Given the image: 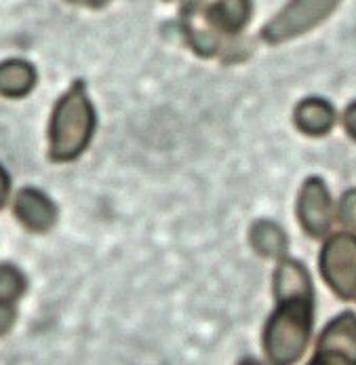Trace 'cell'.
Masks as SVG:
<instances>
[{"mask_svg":"<svg viewBox=\"0 0 356 365\" xmlns=\"http://www.w3.org/2000/svg\"><path fill=\"white\" fill-rule=\"evenodd\" d=\"M95 129V112L83 85H74L55 106L49 129L53 160H72L89 146Z\"/></svg>","mask_w":356,"mask_h":365,"instance_id":"cell-1","label":"cell"},{"mask_svg":"<svg viewBox=\"0 0 356 365\" xmlns=\"http://www.w3.org/2000/svg\"><path fill=\"white\" fill-rule=\"evenodd\" d=\"M312 334V300H285L268 319L263 349L272 364L289 365L302 359Z\"/></svg>","mask_w":356,"mask_h":365,"instance_id":"cell-2","label":"cell"},{"mask_svg":"<svg viewBox=\"0 0 356 365\" xmlns=\"http://www.w3.org/2000/svg\"><path fill=\"white\" fill-rule=\"evenodd\" d=\"M320 274L327 285L344 300L356 296V237L333 235L320 250Z\"/></svg>","mask_w":356,"mask_h":365,"instance_id":"cell-3","label":"cell"},{"mask_svg":"<svg viewBox=\"0 0 356 365\" xmlns=\"http://www.w3.org/2000/svg\"><path fill=\"white\" fill-rule=\"evenodd\" d=\"M337 4H340V0H291L261 30V36L268 43L291 41L308 30H312L320 21H325L335 11Z\"/></svg>","mask_w":356,"mask_h":365,"instance_id":"cell-4","label":"cell"},{"mask_svg":"<svg viewBox=\"0 0 356 365\" xmlns=\"http://www.w3.org/2000/svg\"><path fill=\"white\" fill-rule=\"evenodd\" d=\"M314 365H355L356 364V314L342 313L320 334Z\"/></svg>","mask_w":356,"mask_h":365,"instance_id":"cell-5","label":"cell"},{"mask_svg":"<svg viewBox=\"0 0 356 365\" xmlns=\"http://www.w3.org/2000/svg\"><path fill=\"white\" fill-rule=\"evenodd\" d=\"M298 217L305 232L314 239L325 237L333 224L331 195L320 178H308L298 199Z\"/></svg>","mask_w":356,"mask_h":365,"instance_id":"cell-6","label":"cell"},{"mask_svg":"<svg viewBox=\"0 0 356 365\" xmlns=\"http://www.w3.org/2000/svg\"><path fill=\"white\" fill-rule=\"evenodd\" d=\"M15 215L26 228L45 232L55 224L57 211L47 195L36 188H23L15 199Z\"/></svg>","mask_w":356,"mask_h":365,"instance_id":"cell-7","label":"cell"},{"mask_svg":"<svg viewBox=\"0 0 356 365\" xmlns=\"http://www.w3.org/2000/svg\"><path fill=\"white\" fill-rule=\"evenodd\" d=\"M274 296L276 302L285 300H312V281L304 264L283 258L274 270Z\"/></svg>","mask_w":356,"mask_h":365,"instance_id":"cell-8","label":"cell"},{"mask_svg":"<svg viewBox=\"0 0 356 365\" xmlns=\"http://www.w3.org/2000/svg\"><path fill=\"white\" fill-rule=\"evenodd\" d=\"M293 118H295V125H298V129L302 133L318 138V135H325V133H329L333 129L335 110L325 100L310 98V100H304L302 104L295 108Z\"/></svg>","mask_w":356,"mask_h":365,"instance_id":"cell-9","label":"cell"},{"mask_svg":"<svg viewBox=\"0 0 356 365\" xmlns=\"http://www.w3.org/2000/svg\"><path fill=\"white\" fill-rule=\"evenodd\" d=\"M36 83V72L28 61L9 59L0 66V96L23 98L32 91Z\"/></svg>","mask_w":356,"mask_h":365,"instance_id":"cell-10","label":"cell"},{"mask_svg":"<svg viewBox=\"0 0 356 365\" xmlns=\"http://www.w3.org/2000/svg\"><path fill=\"white\" fill-rule=\"evenodd\" d=\"M249 239H251L255 252L263 258H270V260L283 258L287 247H289L285 230L274 222H255Z\"/></svg>","mask_w":356,"mask_h":365,"instance_id":"cell-11","label":"cell"},{"mask_svg":"<svg viewBox=\"0 0 356 365\" xmlns=\"http://www.w3.org/2000/svg\"><path fill=\"white\" fill-rule=\"evenodd\" d=\"M251 15L249 0H219L211 11V24L221 28L224 32H239Z\"/></svg>","mask_w":356,"mask_h":365,"instance_id":"cell-12","label":"cell"},{"mask_svg":"<svg viewBox=\"0 0 356 365\" xmlns=\"http://www.w3.org/2000/svg\"><path fill=\"white\" fill-rule=\"evenodd\" d=\"M26 289V279L21 272L9 264H0V300L13 302L17 300Z\"/></svg>","mask_w":356,"mask_h":365,"instance_id":"cell-13","label":"cell"},{"mask_svg":"<svg viewBox=\"0 0 356 365\" xmlns=\"http://www.w3.org/2000/svg\"><path fill=\"white\" fill-rule=\"evenodd\" d=\"M337 217H340V222H342L346 228L356 230V188L348 190V192L340 199Z\"/></svg>","mask_w":356,"mask_h":365,"instance_id":"cell-14","label":"cell"},{"mask_svg":"<svg viewBox=\"0 0 356 365\" xmlns=\"http://www.w3.org/2000/svg\"><path fill=\"white\" fill-rule=\"evenodd\" d=\"M13 323H15V309L9 302L0 300V336H4Z\"/></svg>","mask_w":356,"mask_h":365,"instance_id":"cell-15","label":"cell"},{"mask_svg":"<svg viewBox=\"0 0 356 365\" xmlns=\"http://www.w3.org/2000/svg\"><path fill=\"white\" fill-rule=\"evenodd\" d=\"M344 127H346V131L350 133V138H355L356 140V102L348 106L346 112H344Z\"/></svg>","mask_w":356,"mask_h":365,"instance_id":"cell-16","label":"cell"},{"mask_svg":"<svg viewBox=\"0 0 356 365\" xmlns=\"http://www.w3.org/2000/svg\"><path fill=\"white\" fill-rule=\"evenodd\" d=\"M6 197H9V175H6V171L0 167V207L4 205Z\"/></svg>","mask_w":356,"mask_h":365,"instance_id":"cell-17","label":"cell"},{"mask_svg":"<svg viewBox=\"0 0 356 365\" xmlns=\"http://www.w3.org/2000/svg\"><path fill=\"white\" fill-rule=\"evenodd\" d=\"M74 4H85V6H103L108 0H70Z\"/></svg>","mask_w":356,"mask_h":365,"instance_id":"cell-18","label":"cell"}]
</instances>
